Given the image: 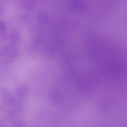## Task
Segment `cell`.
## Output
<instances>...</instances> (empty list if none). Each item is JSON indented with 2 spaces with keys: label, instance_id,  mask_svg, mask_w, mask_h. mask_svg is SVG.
I'll list each match as a JSON object with an SVG mask.
<instances>
[{
  "label": "cell",
  "instance_id": "obj_1",
  "mask_svg": "<svg viewBox=\"0 0 127 127\" xmlns=\"http://www.w3.org/2000/svg\"><path fill=\"white\" fill-rule=\"evenodd\" d=\"M20 51L17 46L11 45L0 48V62L11 63L18 57Z\"/></svg>",
  "mask_w": 127,
  "mask_h": 127
},
{
  "label": "cell",
  "instance_id": "obj_2",
  "mask_svg": "<svg viewBox=\"0 0 127 127\" xmlns=\"http://www.w3.org/2000/svg\"><path fill=\"white\" fill-rule=\"evenodd\" d=\"M0 98L2 102L7 105H14L16 98L11 91L6 88H2L0 90Z\"/></svg>",
  "mask_w": 127,
  "mask_h": 127
},
{
  "label": "cell",
  "instance_id": "obj_3",
  "mask_svg": "<svg viewBox=\"0 0 127 127\" xmlns=\"http://www.w3.org/2000/svg\"><path fill=\"white\" fill-rule=\"evenodd\" d=\"M30 90L29 85L26 84L21 85L15 89V95L20 99H24L28 96Z\"/></svg>",
  "mask_w": 127,
  "mask_h": 127
},
{
  "label": "cell",
  "instance_id": "obj_4",
  "mask_svg": "<svg viewBox=\"0 0 127 127\" xmlns=\"http://www.w3.org/2000/svg\"><path fill=\"white\" fill-rule=\"evenodd\" d=\"M10 40L11 45L16 46L19 44L21 40V37L17 30L13 29L12 30L10 33Z\"/></svg>",
  "mask_w": 127,
  "mask_h": 127
},
{
  "label": "cell",
  "instance_id": "obj_5",
  "mask_svg": "<svg viewBox=\"0 0 127 127\" xmlns=\"http://www.w3.org/2000/svg\"><path fill=\"white\" fill-rule=\"evenodd\" d=\"M19 4L23 8L28 10H32L35 7L36 1L30 0H21L19 2Z\"/></svg>",
  "mask_w": 127,
  "mask_h": 127
},
{
  "label": "cell",
  "instance_id": "obj_6",
  "mask_svg": "<svg viewBox=\"0 0 127 127\" xmlns=\"http://www.w3.org/2000/svg\"><path fill=\"white\" fill-rule=\"evenodd\" d=\"M7 36V26L3 21L0 20V38L5 39Z\"/></svg>",
  "mask_w": 127,
  "mask_h": 127
},
{
  "label": "cell",
  "instance_id": "obj_7",
  "mask_svg": "<svg viewBox=\"0 0 127 127\" xmlns=\"http://www.w3.org/2000/svg\"><path fill=\"white\" fill-rule=\"evenodd\" d=\"M14 127H27V126L25 122L19 120L15 123Z\"/></svg>",
  "mask_w": 127,
  "mask_h": 127
},
{
  "label": "cell",
  "instance_id": "obj_8",
  "mask_svg": "<svg viewBox=\"0 0 127 127\" xmlns=\"http://www.w3.org/2000/svg\"><path fill=\"white\" fill-rule=\"evenodd\" d=\"M4 12V8L3 6L0 4V17H2L3 15Z\"/></svg>",
  "mask_w": 127,
  "mask_h": 127
}]
</instances>
